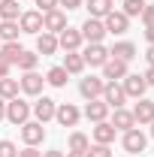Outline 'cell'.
<instances>
[{
  "mask_svg": "<svg viewBox=\"0 0 154 157\" xmlns=\"http://www.w3.org/2000/svg\"><path fill=\"white\" fill-rule=\"evenodd\" d=\"M6 121H9V124H15V127H21L24 121H30V103H27V100H21V97L6 100Z\"/></svg>",
  "mask_w": 154,
  "mask_h": 157,
  "instance_id": "obj_1",
  "label": "cell"
},
{
  "mask_svg": "<svg viewBox=\"0 0 154 157\" xmlns=\"http://www.w3.org/2000/svg\"><path fill=\"white\" fill-rule=\"evenodd\" d=\"M121 145H124V151L127 154H142L145 151V145H148V136L139 130V127H133V130H124V136H121Z\"/></svg>",
  "mask_w": 154,
  "mask_h": 157,
  "instance_id": "obj_2",
  "label": "cell"
},
{
  "mask_svg": "<svg viewBox=\"0 0 154 157\" xmlns=\"http://www.w3.org/2000/svg\"><path fill=\"white\" fill-rule=\"evenodd\" d=\"M82 60H85V67L91 63V67H103L106 60H109V48L103 45V42H88L85 45V52H79Z\"/></svg>",
  "mask_w": 154,
  "mask_h": 157,
  "instance_id": "obj_3",
  "label": "cell"
},
{
  "mask_svg": "<svg viewBox=\"0 0 154 157\" xmlns=\"http://www.w3.org/2000/svg\"><path fill=\"white\" fill-rule=\"evenodd\" d=\"M121 88H124L127 100H130V97H133V100H139V97H145V91H148L145 78L139 76V73H127V76L121 78Z\"/></svg>",
  "mask_w": 154,
  "mask_h": 157,
  "instance_id": "obj_4",
  "label": "cell"
},
{
  "mask_svg": "<svg viewBox=\"0 0 154 157\" xmlns=\"http://www.w3.org/2000/svg\"><path fill=\"white\" fill-rule=\"evenodd\" d=\"M103 103L109 106V109H121L124 103H127V94H124V88H121V82H106V88H103Z\"/></svg>",
  "mask_w": 154,
  "mask_h": 157,
  "instance_id": "obj_5",
  "label": "cell"
},
{
  "mask_svg": "<svg viewBox=\"0 0 154 157\" xmlns=\"http://www.w3.org/2000/svg\"><path fill=\"white\" fill-rule=\"evenodd\" d=\"M55 112H58V103H55L52 97H37V103L30 106V115L37 118L39 124L52 121V118H55Z\"/></svg>",
  "mask_w": 154,
  "mask_h": 157,
  "instance_id": "obj_6",
  "label": "cell"
},
{
  "mask_svg": "<svg viewBox=\"0 0 154 157\" xmlns=\"http://www.w3.org/2000/svg\"><path fill=\"white\" fill-rule=\"evenodd\" d=\"M55 121L60 127H76L82 121V109L73 106V103H58V112H55Z\"/></svg>",
  "mask_w": 154,
  "mask_h": 157,
  "instance_id": "obj_7",
  "label": "cell"
},
{
  "mask_svg": "<svg viewBox=\"0 0 154 157\" xmlns=\"http://www.w3.org/2000/svg\"><path fill=\"white\" fill-rule=\"evenodd\" d=\"M21 142L24 145H42L45 142V127L39 121H24L21 124Z\"/></svg>",
  "mask_w": 154,
  "mask_h": 157,
  "instance_id": "obj_8",
  "label": "cell"
},
{
  "mask_svg": "<svg viewBox=\"0 0 154 157\" xmlns=\"http://www.w3.org/2000/svg\"><path fill=\"white\" fill-rule=\"evenodd\" d=\"M103 27H106V33H115V36H124L127 33V27H130V18L124 15V12H118L112 9L106 18H103Z\"/></svg>",
  "mask_w": 154,
  "mask_h": 157,
  "instance_id": "obj_9",
  "label": "cell"
},
{
  "mask_svg": "<svg viewBox=\"0 0 154 157\" xmlns=\"http://www.w3.org/2000/svg\"><path fill=\"white\" fill-rule=\"evenodd\" d=\"M18 27L21 33H42V12L39 9H27V12H21L18 15Z\"/></svg>",
  "mask_w": 154,
  "mask_h": 157,
  "instance_id": "obj_10",
  "label": "cell"
},
{
  "mask_svg": "<svg viewBox=\"0 0 154 157\" xmlns=\"http://www.w3.org/2000/svg\"><path fill=\"white\" fill-rule=\"evenodd\" d=\"M82 42H85V39H82V30H79V27H70V24H67V27L58 33V45L64 48V52H79Z\"/></svg>",
  "mask_w": 154,
  "mask_h": 157,
  "instance_id": "obj_11",
  "label": "cell"
},
{
  "mask_svg": "<svg viewBox=\"0 0 154 157\" xmlns=\"http://www.w3.org/2000/svg\"><path fill=\"white\" fill-rule=\"evenodd\" d=\"M103 88H106V78H97V76H88L79 82V94L85 100H100L103 97Z\"/></svg>",
  "mask_w": 154,
  "mask_h": 157,
  "instance_id": "obj_12",
  "label": "cell"
},
{
  "mask_svg": "<svg viewBox=\"0 0 154 157\" xmlns=\"http://www.w3.org/2000/svg\"><path fill=\"white\" fill-rule=\"evenodd\" d=\"M18 85H21V94H27V97H39V94H42L45 78L39 76L37 70H30V73H24V76L18 78Z\"/></svg>",
  "mask_w": 154,
  "mask_h": 157,
  "instance_id": "obj_13",
  "label": "cell"
},
{
  "mask_svg": "<svg viewBox=\"0 0 154 157\" xmlns=\"http://www.w3.org/2000/svg\"><path fill=\"white\" fill-rule=\"evenodd\" d=\"M64 27H67V12H64V9L42 12V30H48V33H55V36H58Z\"/></svg>",
  "mask_w": 154,
  "mask_h": 157,
  "instance_id": "obj_14",
  "label": "cell"
},
{
  "mask_svg": "<svg viewBox=\"0 0 154 157\" xmlns=\"http://www.w3.org/2000/svg\"><path fill=\"white\" fill-rule=\"evenodd\" d=\"M79 30H82V39H85V42H103V36H106L103 18H88Z\"/></svg>",
  "mask_w": 154,
  "mask_h": 157,
  "instance_id": "obj_15",
  "label": "cell"
},
{
  "mask_svg": "<svg viewBox=\"0 0 154 157\" xmlns=\"http://www.w3.org/2000/svg\"><path fill=\"white\" fill-rule=\"evenodd\" d=\"M100 70H103V78H106V82H121V78L130 73V70H127V63H124V60H118V58H109Z\"/></svg>",
  "mask_w": 154,
  "mask_h": 157,
  "instance_id": "obj_16",
  "label": "cell"
},
{
  "mask_svg": "<svg viewBox=\"0 0 154 157\" xmlns=\"http://www.w3.org/2000/svg\"><path fill=\"white\" fill-rule=\"evenodd\" d=\"M130 112H133V118H136V124H139V127H142V124H151V121H154V100L139 97Z\"/></svg>",
  "mask_w": 154,
  "mask_h": 157,
  "instance_id": "obj_17",
  "label": "cell"
},
{
  "mask_svg": "<svg viewBox=\"0 0 154 157\" xmlns=\"http://www.w3.org/2000/svg\"><path fill=\"white\" fill-rule=\"evenodd\" d=\"M82 115L88 118L91 124H100V121H109V106L103 103V100H88V106H85V112Z\"/></svg>",
  "mask_w": 154,
  "mask_h": 157,
  "instance_id": "obj_18",
  "label": "cell"
},
{
  "mask_svg": "<svg viewBox=\"0 0 154 157\" xmlns=\"http://www.w3.org/2000/svg\"><path fill=\"white\" fill-rule=\"evenodd\" d=\"M136 55H139V52H136V45L130 39H121V42H115V45L109 48V58H118V60H124V63H130Z\"/></svg>",
  "mask_w": 154,
  "mask_h": 157,
  "instance_id": "obj_19",
  "label": "cell"
},
{
  "mask_svg": "<svg viewBox=\"0 0 154 157\" xmlns=\"http://www.w3.org/2000/svg\"><path fill=\"white\" fill-rule=\"evenodd\" d=\"M58 48H60V45H58V36H55V33H48V30L37 33V55L48 58V55H55Z\"/></svg>",
  "mask_w": 154,
  "mask_h": 157,
  "instance_id": "obj_20",
  "label": "cell"
},
{
  "mask_svg": "<svg viewBox=\"0 0 154 157\" xmlns=\"http://www.w3.org/2000/svg\"><path fill=\"white\" fill-rule=\"evenodd\" d=\"M91 136H94V142H100V145H112V142H115V136H118V130L109 124V121H100V124H94Z\"/></svg>",
  "mask_w": 154,
  "mask_h": 157,
  "instance_id": "obj_21",
  "label": "cell"
},
{
  "mask_svg": "<svg viewBox=\"0 0 154 157\" xmlns=\"http://www.w3.org/2000/svg\"><path fill=\"white\" fill-rule=\"evenodd\" d=\"M85 9H88V18H106L115 9V0H85Z\"/></svg>",
  "mask_w": 154,
  "mask_h": 157,
  "instance_id": "obj_22",
  "label": "cell"
},
{
  "mask_svg": "<svg viewBox=\"0 0 154 157\" xmlns=\"http://www.w3.org/2000/svg\"><path fill=\"white\" fill-rule=\"evenodd\" d=\"M109 124L115 127L118 133H124V130H133V127H136V118H133L130 109H124V106H121V109H115V115H112Z\"/></svg>",
  "mask_w": 154,
  "mask_h": 157,
  "instance_id": "obj_23",
  "label": "cell"
},
{
  "mask_svg": "<svg viewBox=\"0 0 154 157\" xmlns=\"http://www.w3.org/2000/svg\"><path fill=\"white\" fill-rule=\"evenodd\" d=\"M60 67L67 70V76H79V73L85 70V60H82V55H79V52H67Z\"/></svg>",
  "mask_w": 154,
  "mask_h": 157,
  "instance_id": "obj_24",
  "label": "cell"
},
{
  "mask_svg": "<svg viewBox=\"0 0 154 157\" xmlns=\"http://www.w3.org/2000/svg\"><path fill=\"white\" fill-rule=\"evenodd\" d=\"M18 21H0V42H18Z\"/></svg>",
  "mask_w": 154,
  "mask_h": 157,
  "instance_id": "obj_25",
  "label": "cell"
},
{
  "mask_svg": "<svg viewBox=\"0 0 154 157\" xmlns=\"http://www.w3.org/2000/svg\"><path fill=\"white\" fill-rule=\"evenodd\" d=\"M18 0H0V21H18Z\"/></svg>",
  "mask_w": 154,
  "mask_h": 157,
  "instance_id": "obj_26",
  "label": "cell"
},
{
  "mask_svg": "<svg viewBox=\"0 0 154 157\" xmlns=\"http://www.w3.org/2000/svg\"><path fill=\"white\" fill-rule=\"evenodd\" d=\"M18 91H21V85H18V78H0V97L3 100H15L18 97Z\"/></svg>",
  "mask_w": 154,
  "mask_h": 157,
  "instance_id": "obj_27",
  "label": "cell"
},
{
  "mask_svg": "<svg viewBox=\"0 0 154 157\" xmlns=\"http://www.w3.org/2000/svg\"><path fill=\"white\" fill-rule=\"evenodd\" d=\"M67 148H70V151H79V154H85V151H88V148H91V139L85 136V133H70V142H67Z\"/></svg>",
  "mask_w": 154,
  "mask_h": 157,
  "instance_id": "obj_28",
  "label": "cell"
},
{
  "mask_svg": "<svg viewBox=\"0 0 154 157\" xmlns=\"http://www.w3.org/2000/svg\"><path fill=\"white\" fill-rule=\"evenodd\" d=\"M45 85H52V88H64V85H67V70H64V67H52V70L45 73Z\"/></svg>",
  "mask_w": 154,
  "mask_h": 157,
  "instance_id": "obj_29",
  "label": "cell"
},
{
  "mask_svg": "<svg viewBox=\"0 0 154 157\" xmlns=\"http://www.w3.org/2000/svg\"><path fill=\"white\" fill-rule=\"evenodd\" d=\"M21 52H24V48H21L18 42H3V45H0V55H3V58L9 60V63H12V67H15V63H18V58H21Z\"/></svg>",
  "mask_w": 154,
  "mask_h": 157,
  "instance_id": "obj_30",
  "label": "cell"
},
{
  "mask_svg": "<svg viewBox=\"0 0 154 157\" xmlns=\"http://www.w3.org/2000/svg\"><path fill=\"white\" fill-rule=\"evenodd\" d=\"M37 63H39V55L37 52H21V58H18V67L21 73H30V70H37Z\"/></svg>",
  "mask_w": 154,
  "mask_h": 157,
  "instance_id": "obj_31",
  "label": "cell"
},
{
  "mask_svg": "<svg viewBox=\"0 0 154 157\" xmlns=\"http://www.w3.org/2000/svg\"><path fill=\"white\" fill-rule=\"evenodd\" d=\"M121 3H124V9H121V12H124L127 18L142 15V9H145V0H121Z\"/></svg>",
  "mask_w": 154,
  "mask_h": 157,
  "instance_id": "obj_32",
  "label": "cell"
},
{
  "mask_svg": "<svg viewBox=\"0 0 154 157\" xmlns=\"http://www.w3.org/2000/svg\"><path fill=\"white\" fill-rule=\"evenodd\" d=\"M85 157H112V148H109V145H100V142H94V145L85 151Z\"/></svg>",
  "mask_w": 154,
  "mask_h": 157,
  "instance_id": "obj_33",
  "label": "cell"
},
{
  "mask_svg": "<svg viewBox=\"0 0 154 157\" xmlns=\"http://www.w3.org/2000/svg\"><path fill=\"white\" fill-rule=\"evenodd\" d=\"M0 157H18V145L9 139H0Z\"/></svg>",
  "mask_w": 154,
  "mask_h": 157,
  "instance_id": "obj_34",
  "label": "cell"
},
{
  "mask_svg": "<svg viewBox=\"0 0 154 157\" xmlns=\"http://www.w3.org/2000/svg\"><path fill=\"white\" fill-rule=\"evenodd\" d=\"M139 18L145 21V27L154 24V6H151V3H145V9H142V15H139Z\"/></svg>",
  "mask_w": 154,
  "mask_h": 157,
  "instance_id": "obj_35",
  "label": "cell"
},
{
  "mask_svg": "<svg viewBox=\"0 0 154 157\" xmlns=\"http://www.w3.org/2000/svg\"><path fill=\"white\" fill-rule=\"evenodd\" d=\"M39 12H52V9H58V0H37Z\"/></svg>",
  "mask_w": 154,
  "mask_h": 157,
  "instance_id": "obj_36",
  "label": "cell"
},
{
  "mask_svg": "<svg viewBox=\"0 0 154 157\" xmlns=\"http://www.w3.org/2000/svg\"><path fill=\"white\" fill-rule=\"evenodd\" d=\"M18 157H42V151H37V145H24V151H18Z\"/></svg>",
  "mask_w": 154,
  "mask_h": 157,
  "instance_id": "obj_37",
  "label": "cell"
},
{
  "mask_svg": "<svg viewBox=\"0 0 154 157\" xmlns=\"http://www.w3.org/2000/svg\"><path fill=\"white\" fill-rule=\"evenodd\" d=\"M58 6H67V12H70V9H79V6H85V0H58Z\"/></svg>",
  "mask_w": 154,
  "mask_h": 157,
  "instance_id": "obj_38",
  "label": "cell"
},
{
  "mask_svg": "<svg viewBox=\"0 0 154 157\" xmlns=\"http://www.w3.org/2000/svg\"><path fill=\"white\" fill-rule=\"evenodd\" d=\"M9 70H12V63H9V60L0 55V78H6V76H9Z\"/></svg>",
  "mask_w": 154,
  "mask_h": 157,
  "instance_id": "obj_39",
  "label": "cell"
},
{
  "mask_svg": "<svg viewBox=\"0 0 154 157\" xmlns=\"http://www.w3.org/2000/svg\"><path fill=\"white\" fill-rule=\"evenodd\" d=\"M142 78H145V85H148V88H154V67H148V73H145Z\"/></svg>",
  "mask_w": 154,
  "mask_h": 157,
  "instance_id": "obj_40",
  "label": "cell"
},
{
  "mask_svg": "<svg viewBox=\"0 0 154 157\" xmlns=\"http://www.w3.org/2000/svg\"><path fill=\"white\" fill-rule=\"evenodd\" d=\"M145 39H148V45H154V24L145 27Z\"/></svg>",
  "mask_w": 154,
  "mask_h": 157,
  "instance_id": "obj_41",
  "label": "cell"
},
{
  "mask_svg": "<svg viewBox=\"0 0 154 157\" xmlns=\"http://www.w3.org/2000/svg\"><path fill=\"white\" fill-rule=\"evenodd\" d=\"M145 60H148V67H154V45H148V52H145Z\"/></svg>",
  "mask_w": 154,
  "mask_h": 157,
  "instance_id": "obj_42",
  "label": "cell"
},
{
  "mask_svg": "<svg viewBox=\"0 0 154 157\" xmlns=\"http://www.w3.org/2000/svg\"><path fill=\"white\" fill-rule=\"evenodd\" d=\"M0 121H6V100L0 97Z\"/></svg>",
  "mask_w": 154,
  "mask_h": 157,
  "instance_id": "obj_43",
  "label": "cell"
},
{
  "mask_svg": "<svg viewBox=\"0 0 154 157\" xmlns=\"http://www.w3.org/2000/svg\"><path fill=\"white\" fill-rule=\"evenodd\" d=\"M42 157H67L64 151H42Z\"/></svg>",
  "mask_w": 154,
  "mask_h": 157,
  "instance_id": "obj_44",
  "label": "cell"
},
{
  "mask_svg": "<svg viewBox=\"0 0 154 157\" xmlns=\"http://www.w3.org/2000/svg\"><path fill=\"white\" fill-rule=\"evenodd\" d=\"M67 157H85V154H79V151H67Z\"/></svg>",
  "mask_w": 154,
  "mask_h": 157,
  "instance_id": "obj_45",
  "label": "cell"
},
{
  "mask_svg": "<svg viewBox=\"0 0 154 157\" xmlns=\"http://www.w3.org/2000/svg\"><path fill=\"white\" fill-rule=\"evenodd\" d=\"M151 136H154V121H151Z\"/></svg>",
  "mask_w": 154,
  "mask_h": 157,
  "instance_id": "obj_46",
  "label": "cell"
},
{
  "mask_svg": "<svg viewBox=\"0 0 154 157\" xmlns=\"http://www.w3.org/2000/svg\"><path fill=\"white\" fill-rule=\"evenodd\" d=\"M0 45H3V42H0Z\"/></svg>",
  "mask_w": 154,
  "mask_h": 157,
  "instance_id": "obj_47",
  "label": "cell"
}]
</instances>
